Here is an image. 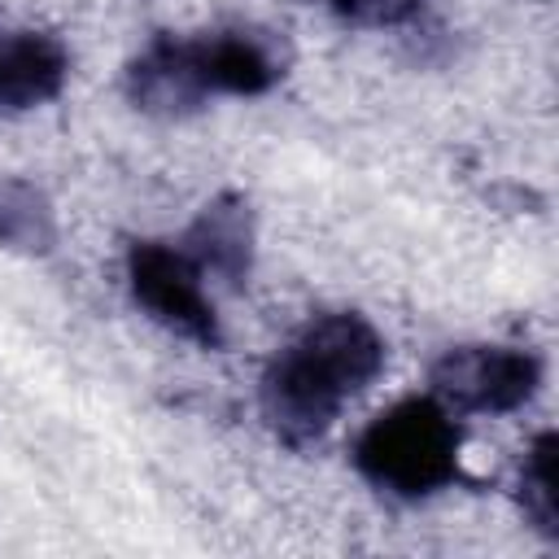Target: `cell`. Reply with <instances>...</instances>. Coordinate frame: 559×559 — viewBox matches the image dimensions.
Here are the masks:
<instances>
[{
    "mask_svg": "<svg viewBox=\"0 0 559 559\" xmlns=\"http://www.w3.org/2000/svg\"><path fill=\"white\" fill-rule=\"evenodd\" d=\"M0 245L31 258L57 245V210L35 179L0 175Z\"/></svg>",
    "mask_w": 559,
    "mask_h": 559,
    "instance_id": "obj_9",
    "label": "cell"
},
{
    "mask_svg": "<svg viewBox=\"0 0 559 559\" xmlns=\"http://www.w3.org/2000/svg\"><path fill=\"white\" fill-rule=\"evenodd\" d=\"M341 17L349 22H362V26H397L406 17L419 13L424 0H328Z\"/></svg>",
    "mask_w": 559,
    "mask_h": 559,
    "instance_id": "obj_11",
    "label": "cell"
},
{
    "mask_svg": "<svg viewBox=\"0 0 559 559\" xmlns=\"http://www.w3.org/2000/svg\"><path fill=\"white\" fill-rule=\"evenodd\" d=\"M555 459H559L555 432H537L524 445V459H520V511H524L528 528H537L546 537L559 533V472H555Z\"/></svg>",
    "mask_w": 559,
    "mask_h": 559,
    "instance_id": "obj_10",
    "label": "cell"
},
{
    "mask_svg": "<svg viewBox=\"0 0 559 559\" xmlns=\"http://www.w3.org/2000/svg\"><path fill=\"white\" fill-rule=\"evenodd\" d=\"M210 96H262L280 79V52L249 26H218L192 39Z\"/></svg>",
    "mask_w": 559,
    "mask_h": 559,
    "instance_id": "obj_7",
    "label": "cell"
},
{
    "mask_svg": "<svg viewBox=\"0 0 559 559\" xmlns=\"http://www.w3.org/2000/svg\"><path fill=\"white\" fill-rule=\"evenodd\" d=\"M384 332L358 310L310 314L262 367L258 402L288 445L319 441L384 371Z\"/></svg>",
    "mask_w": 559,
    "mask_h": 559,
    "instance_id": "obj_1",
    "label": "cell"
},
{
    "mask_svg": "<svg viewBox=\"0 0 559 559\" xmlns=\"http://www.w3.org/2000/svg\"><path fill=\"white\" fill-rule=\"evenodd\" d=\"M131 301L170 336L214 349L223 341V314L210 280L183 253L179 240H135L122 262Z\"/></svg>",
    "mask_w": 559,
    "mask_h": 559,
    "instance_id": "obj_3",
    "label": "cell"
},
{
    "mask_svg": "<svg viewBox=\"0 0 559 559\" xmlns=\"http://www.w3.org/2000/svg\"><path fill=\"white\" fill-rule=\"evenodd\" d=\"M179 245L201 266L210 288H236L253 271V218L240 197H214Z\"/></svg>",
    "mask_w": 559,
    "mask_h": 559,
    "instance_id": "obj_6",
    "label": "cell"
},
{
    "mask_svg": "<svg viewBox=\"0 0 559 559\" xmlns=\"http://www.w3.org/2000/svg\"><path fill=\"white\" fill-rule=\"evenodd\" d=\"M70 79V52L57 35L13 31L0 35V109H35L61 96Z\"/></svg>",
    "mask_w": 559,
    "mask_h": 559,
    "instance_id": "obj_8",
    "label": "cell"
},
{
    "mask_svg": "<svg viewBox=\"0 0 559 559\" xmlns=\"http://www.w3.org/2000/svg\"><path fill=\"white\" fill-rule=\"evenodd\" d=\"M463 463V419L445 411L432 393L402 397L367 419L354 437L358 476L402 502H419L450 489Z\"/></svg>",
    "mask_w": 559,
    "mask_h": 559,
    "instance_id": "obj_2",
    "label": "cell"
},
{
    "mask_svg": "<svg viewBox=\"0 0 559 559\" xmlns=\"http://www.w3.org/2000/svg\"><path fill=\"white\" fill-rule=\"evenodd\" d=\"M542 389V358L528 345L476 341L445 349L428 371V393L459 419L524 411Z\"/></svg>",
    "mask_w": 559,
    "mask_h": 559,
    "instance_id": "obj_4",
    "label": "cell"
},
{
    "mask_svg": "<svg viewBox=\"0 0 559 559\" xmlns=\"http://www.w3.org/2000/svg\"><path fill=\"white\" fill-rule=\"evenodd\" d=\"M127 96L153 118L197 114L210 100V87L201 79L192 39H179V35L148 39L127 70Z\"/></svg>",
    "mask_w": 559,
    "mask_h": 559,
    "instance_id": "obj_5",
    "label": "cell"
}]
</instances>
